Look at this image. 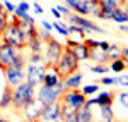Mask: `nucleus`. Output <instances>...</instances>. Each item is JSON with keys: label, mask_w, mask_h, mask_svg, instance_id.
Here are the masks:
<instances>
[{"label": "nucleus", "mask_w": 128, "mask_h": 122, "mask_svg": "<svg viewBox=\"0 0 128 122\" xmlns=\"http://www.w3.org/2000/svg\"><path fill=\"white\" fill-rule=\"evenodd\" d=\"M87 96L79 90H70L65 91L60 98V107H62V120L67 119L74 113H79V110L86 105Z\"/></svg>", "instance_id": "obj_1"}, {"label": "nucleus", "mask_w": 128, "mask_h": 122, "mask_svg": "<svg viewBox=\"0 0 128 122\" xmlns=\"http://www.w3.org/2000/svg\"><path fill=\"white\" fill-rule=\"evenodd\" d=\"M34 98H36V86L28 81L12 88V107L17 110H24V107Z\"/></svg>", "instance_id": "obj_2"}, {"label": "nucleus", "mask_w": 128, "mask_h": 122, "mask_svg": "<svg viewBox=\"0 0 128 122\" xmlns=\"http://www.w3.org/2000/svg\"><path fill=\"white\" fill-rule=\"evenodd\" d=\"M56 71L58 74L62 76V79H65V77H68L72 74H75V72H79V60L74 57V53L68 50V48H65L63 53L60 55L58 62H56Z\"/></svg>", "instance_id": "obj_3"}, {"label": "nucleus", "mask_w": 128, "mask_h": 122, "mask_svg": "<svg viewBox=\"0 0 128 122\" xmlns=\"http://www.w3.org/2000/svg\"><path fill=\"white\" fill-rule=\"evenodd\" d=\"M63 93H65V84H63V81L60 83V84H56L55 88L41 84L40 90H38L36 98H38V100L46 107V105H51V103L60 102V98H62V95H63Z\"/></svg>", "instance_id": "obj_4"}, {"label": "nucleus", "mask_w": 128, "mask_h": 122, "mask_svg": "<svg viewBox=\"0 0 128 122\" xmlns=\"http://www.w3.org/2000/svg\"><path fill=\"white\" fill-rule=\"evenodd\" d=\"M2 38H4V43L14 47L16 50H22L24 47H28V38L20 33V29L16 24H9L2 33Z\"/></svg>", "instance_id": "obj_5"}, {"label": "nucleus", "mask_w": 128, "mask_h": 122, "mask_svg": "<svg viewBox=\"0 0 128 122\" xmlns=\"http://www.w3.org/2000/svg\"><path fill=\"white\" fill-rule=\"evenodd\" d=\"M62 53H63V47L55 38L50 40L46 43V50H44V64H46V67H55Z\"/></svg>", "instance_id": "obj_6"}, {"label": "nucleus", "mask_w": 128, "mask_h": 122, "mask_svg": "<svg viewBox=\"0 0 128 122\" xmlns=\"http://www.w3.org/2000/svg\"><path fill=\"white\" fill-rule=\"evenodd\" d=\"M44 72H46L44 64H28V67H26V81L34 84V86L43 84Z\"/></svg>", "instance_id": "obj_7"}, {"label": "nucleus", "mask_w": 128, "mask_h": 122, "mask_svg": "<svg viewBox=\"0 0 128 122\" xmlns=\"http://www.w3.org/2000/svg\"><path fill=\"white\" fill-rule=\"evenodd\" d=\"M17 55H19V50H16L14 47H10L7 43H2L0 45V67H2V71L10 67L14 60L17 59Z\"/></svg>", "instance_id": "obj_8"}, {"label": "nucleus", "mask_w": 128, "mask_h": 122, "mask_svg": "<svg viewBox=\"0 0 128 122\" xmlns=\"http://www.w3.org/2000/svg\"><path fill=\"white\" fill-rule=\"evenodd\" d=\"M60 120H62V107H60V102L43 107L40 122H60Z\"/></svg>", "instance_id": "obj_9"}, {"label": "nucleus", "mask_w": 128, "mask_h": 122, "mask_svg": "<svg viewBox=\"0 0 128 122\" xmlns=\"http://www.w3.org/2000/svg\"><path fill=\"white\" fill-rule=\"evenodd\" d=\"M43 107H44V105H43L38 98H34L32 102H29L24 107V117H26V120L28 122H38L41 119Z\"/></svg>", "instance_id": "obj_10"}, {"label": "nucleus", "mask_w": 128, "mask_h": 122, "mask_svg": "<svg viewBox=\"0 0 128 122\" xmlns=\"http://www.w3.org/2000/svg\"><path fill=\"white\" fill-rule=\"evenodd\" d=\"M5 77H7V86L16 88L26 81V71L24 69H16V67H7L5 69Z\"/></svg>", "instance_id": "obj_11"}, {"label": "nucleus", "mask_w": 128, "mask_h": 122, "mask_svg": "<svg viewBox=\"0 0 128 122\" xmlns=\"http://www.w3.org/2000/svg\"><path fill=\"white\" fill-rule=\"evenodd\" d=\"M68 22L70 24H75V26H79L82 28L84 31H96V33H104L102 28H99L98 24H94L92 21L86 19V17H82V16H77V14H70L68 16Z\"/></svg>", "instance_id": "obj_12"}, {"label": "nucleus", "mask_w": 128, "mask_h": 122, "mask_svg": "<svg viewBox=\"0 0 128 122\" xmlns=\"http://www.w3.org/2000/svg\"><path fill=\"white\" fill-rule=\"evenodd\" d=\"M65 48H68V50L74 53V57H75L79 62L89 60V52H90V48H89L86 43H75V41L68 40V41H67V47H65Z\"/></svg>", "instance_id": "obj_13"}, {"label": "nucleus", "mask_w": 128, "mask_h": 122, "mask_svg": "<svg viewBox=\"0 0 128 122\" xmlns=\"http://www.w3.org/2000/svg\"><path fill=\"white\" fill-rule=\"evenodd\" d=\"M62 81H63V79H62V76L58 74L56 67H46L44 79H43V84H44V86H51V88H55V86L60 84Z\"/></svg>", "instance_id": "obj_14"}, {"label": "nucleus", "mask_w": 128, "mask_h": 122, "mask_svg": "<svg viewBox=\"0 0 128 122\" xmlns=\"http://www.w3.org/2000/svg\"><path fill=\"white\" fill-rule=\"evenodd\" d=\"M99 10V4H96V2H92V0H82V4L79 5V9L75 10V14L77 16H82V17H86V16H89V14H96Z\"/></svg>", "instance_id": "obj_15"}, {"label": "nucleus", "mask_w": 128, "mask_h": 122, "mask_svg": "<svg viewBox=\"0 0 128 122\" xmlns=\"http://www.w3.org/2000/svg\"><path fill=\"white\" fill-rule=\"evenodd\" d=\"M89 60L96 62V65H106L109 62L108 59V53L106 52H102L101 48H90V52H89Z\"/></svg>", "instance_id": "obj_16"}, {"label": "nucleus", "mask_w": 128, "mask_h": 122, "mask_svg": "<svg viewBox=\"0 0 128 122\" xmlns=\"http://www.w3.org/2000/svg\"><path fill=\"white\" fill-rule=\"evenodd\" d=\"M80 83H82V74L80 72H75L68 77L63 79V84H65V91H70V90H79Z\"/></svg>", "instance_id": "obj_17"}, {"label": "nucleus", "mask_w": 128, "mask_h": 122, "mask_svg": "<svg viewBox=\"0 0 128 122\" xmlns=\"http://www.w3.org/2000/svg\"><path fill=\"white\" fill-rule=\"evenodd\" d=\"M99 107H113V102H114V95L109 91H102L96 96Z\"/></svg>", "instance_id": "obj_18"}, {"label": "nucleus", "mask_w": 128, "mask_h": 122, "mask_svg": "<svg viewBox=\"0 0 128 122\" xmlns=\"http://www.w3.org/2000/svg\"><path fill=\"white\" fill-rule=\"evenodd\" d=\"M90 107H92V105H89V103L86 102V105L79 110V120L80 122H90V120H94V115H92V108H90Z\"/></svg>", "instance_id": "obj_19"}, {"label": "nucleus", "mask_w": 128, "mask_h": 122, "mask_svg": "<svg viewBox=\"0 0 128 122\" xmlns=\"http://www.w3.org/2000/svg\"><path fill=\"white\" fill-rule=\"evenodd\" d=\"M10 105H12V88L5 86L4 95H2V100H0V108H7Z\"/></svg>", "instance_id": "obj_20"}, {"label": "nucleus", "mask_w": 128, "mask_h": 122, "mask_svg": "<svg viewBox=\"0 0 128 122\" xmlns=\"http://www.w3.org/2000/svg\"><path fill=\"white\" fill-rule=\"evenodd\" d=\"M121 52H123V48L120 47V45H109V48H108V59L109 62H113V60H118V59H121Z\"/></svg>", "instance_id": "obj_21"}, {"label": "nucleus", "mask_w": 128, "mask_h": 122, "mask_svg": "<svg viewBox=\"0 0 128 122\" xmlns=\"http://www.w3.org/2000/svg\"><path fill=\"white\" fill-rule=\"evenodd\" d=\"M101 122H114L113 107H101Z\"/></svg>", "instance_id": "obj_22"}, {"label": "nucleus", "mask_w": 128, "mask_h": 122, "mask_svg": "<svg viewBox=\"0 0 128 122\" xmlns=\"http://www.w3.org/2000/svg\"><path fill=\"white\" fill-rule=\"evenodd\" d=\"M99 5H101V7H108V9L116 10V9H121V7L125 5V2H123V0H101Z\"/></svg>", "instance_id": "obj_23"}, {"label": "nucleus", "mask_w": 128, "mask_h": 122, "mask_svg": "<svg viewBox=\"0 0 128 122\" xmlns=\"http://www.w3.org/2000/svg\"><path fill=\"white\" fill-rule=\"evenodd\" d=\"M114 22H118V24H125V22H128V16L123 12V9H116L113 10V19Z\"/></svg>", "instance_id": "obj_24"}, {"label": "nucleus", "mask_w": 128, "mask_h": 122, "mask_svg": "<svg viewBox=\"0 0 128 122\" xmlns=\"http://www.w3.org/2000/svg\"><path fill=\"white\" fill-rule=\"evenodd\" d=\"M113 72H116V74H120L121 71H125L126 69V62L123 60V59H118V60H113L111 62V67H109Z\"/></svg>", "instance_id": "obj_25"}, {"label": "nucleus", "mask_w": 128, "mask_h": 122, "mask_svg": "<svg viewBox=\"0 0 128 122\" xmlns=\"http://www.w3.org/2000/svg\"><path fill=\"white\" fill-rule=\"evenodd\" d=\"M7 26H9V12H2L0 14V34L5 31Z\"/></svg>", "instance_id": "obj_26"}, {"label": "nucleus", "mask_w": 128, "mask_h": 122, "mask_svg": "<svg viewBox=\"0 0 128 122\" xmlns=\"http://www.w3.org/2000/svg\"><path fill=\"white\" fill-rule=\"evenodd\" d=\"M24 65H26V57H24L22 53H19V55H17V59L14 60V64H12L10 67H16V69H24Z\"/></svg>", "instance_id": "obj_27"}, {"label": "nucleus", "mask_w": 128, "mask_h": 122, "mask_svg": "<svg viewBox=\"0 0 128 122\" xmlns=\"http://www.w3.org/2000/svg\"><path fill=\"white\" fill-rule=\"evenodd\" d=\"M51 24H53V29H56L62 36H67V38H68V28H67V26H63V24H60V22H51Z\"/></svg>", "instance_id": "obj_28"}, {"label": "nucleus", "mask_w": 128, "mask_h": 122, "mask_svg": "<svg viewBox=\"0 0 128 122\" xmlns=\"http://www.w3.org/2000/svg\"><path fill=\"white\" fill-rule=\"evenodd\" d=\"M29 64H44V55H41V53H32L29 59ZM46 65V64H44Z\"/></svg>", "instance_id": "obj_29"}, {"label": "nucleus", "mask_w": 128, "mask_h": 122, "mask_svg": "<svg viewBox=\"0 0 128 122\" xmlns=\"http://www.w3.org/2000/svg\"><path fill=\"white\" fill-rule=\"evenodd\" d=\"M63 2H65V5H67L70 10H74V12L79 9V5L82 4V0H63Z\"/></svg>", "instance_id": "obj_30"}, {"label": "nucleus", "mask_w": 128, "mask_h": 122, "mask_svg": "<svg viewBox=\"0 0 128 122\" xmlns=\"http://www.w3.org/2000/svg\"><path fill=\"white\" fill-rule=\"evenodd\" d=\"M109 67H106V65H94V67H90V72H94V74H108Z\"/></svg>", "instance_id": "obj_31"}, {"label": "nucleus", "mask_w": 128, "mask_h": 122, "mask_svg": "<svg viewBox=\"0 0 128 122\" xmlns=\"http://www.w3.org/2000/svg\"><path fill=\"white\" fill-rule=\"evenodd\" d=\"M98 90H99L98 84H89V86H86V88L82 90V93L87 96V95H92V93H98Z\"/></svg>", "instance_id": "obj_32"}, {"label": "nucleus", "mask_w": 128, "mask_h": 122, "mask_svg": "<svg viewBox=\"0 0 128 122\" xmlns=\"http://www.w3.org/2000/svg\"><path fill=\"white\" fill-rule=\"evenodd\" d=\"M118 102H120V105H123V107L128 110V93L126 91H125V93H120V95H118Z\"/></svg>", "instance_id": "obj_33"}, {"label": "nucleus", "mask_w": 128, "mask_h": 122, "mask_svg": "<svg viewBox=\"0 0 128 122\" xmlns=\"http://www.w3.org/2000/svg\"><path fill=\"white\" fill-rule=\"evenodd\" d=\"M56 9H58V10H60V14H62V16H65V17H68L70 12H72V10H70L67 5H56Z\"/></svg>", "instance_id": "obj_34"}, {"label": "nucleus", "mask_w": 128, "mask_h": 122, "mask_svg": "<svg viewBox=\"0 0 128 122\" xmlns=\"http://www.w3.org/2000/svg\"><path fill=\"white\" fill-rule=\"evenodd\" d=\"M101 84H104V86H111V84H116V79H113V77H108V76H104V77L101 79Z\"/></svg>", "instance_id": "obj_35"}, {"label": "nucleus", "mask_w": 128, "mask_h": 122, "mask_svg": "<svg viewBox=\"0 0 128 122\" xmlns=\"http://www.w3.org/2000/svg\"><path fill=\"white\" fill-rule=\"evenodd\" d=\"M116 84H120V86H128V76H120L118 79H116Z\"/></svg>", "instance_id": "obj_36"}, {"label": "nucleus", "mask_w": 128, "mask_h": 122, "mask_svg": "<svg viewBox=\"0 0 128 122\" xmlns=\"http://www.w3.org/2000/svg\"><path fill=\"white\" fill-rule=\"evenodd\" d=\"M4 7L9 10V14H14V12H16V9H17L16 5H12V4H10V2H7V0L4 2Z\"/></svg>", "instance_id": "obj_37"}, {"label": "nucleus", "mask_w": 128, "mask_h": 122, "mask_svg": "<svg viewBox=\"0 0 128 122\" xmlns=\"http://www.w3.org/2000/svg\"><path fill=\"white\" fill-rule=\"evenodd\" d=\"M63 122H80L79 120V113H74V115H70L67 119H63Z\"/></svg>", "instance_id": "obj_38"}, {"label": "nucleus", "mask_w": 128, "mask_h": 122, "mask_svg": "<svg viewBox=\"0 0 128 122\" xmlns=\"http://www.w3.org/2000/svg\"><path fill=\"white\" fill-rule=\"evenodd\" d=\"M41 26H43V29L50 31V33H51V29H53V24H51V22H48V21H43V22H41Z\"/></svg>", "instance_id": "obj_39"}, {"label": "nucleus", "mask_w": 128, "mask_h": 122, "mask_svg": "<svg viewBox=\"0 0 128 122\" xmlns=\"http://www.w3.org/2000/svg\"><path fill=\"white\" fill-rule=\"evenodd\" d=\"M99 48L102 52H108V48H109V43L108 41H99Z\"/></svg>", "instance_id": "obj_40"}, {"label": "nucleus", "mask_w": 128, "mask_h": 122, "mask_svg": "<svg viewBox=\"0 0 128 122\" xmlns=\"http://www.w3.org/2000/svg\"><path fill=\"white\" fill-rule=\"evenodd\" d=\"M17 9L24 10V12H28V10H29V4H26V2H20L19 5H17Z\"/></svg>", "instance_id": "obj_41"}, {"label": "nucleus", "mask_w": 128, "mask_h": 122, "mask_svg": "<svg viewBox=\"0 0 128 122\" xmlns=\"http://www.w3.org/2000/svg\"><path fill=\"white\" fill-rule=\"evenodd\" d=\"M121 59H123L125 62H128V47L123 48V52H121Z\"/></svg>", "instance_id": "obj_42"}, {"label": "nucleus", "mask_w": 128, "mask_h": 122, "mask_svg": "<svg viewBox=\"0 0 128 122\" xmlns=\"http://www.w3.org/2000/svg\"><path fill=\"white\" fill-rule=\"evenodd\" d=\"M51 14H53L56 19H60V17H62V14H60V10L56 9V7H53V9H51Z\"/></svg>", "instance_id": "obj_43"}, {"label": "nucleus", "mask_w": 128, "mask_h": 122, "mask_svg": "<svg viewBox=\"0 0 128 122\" xmlns=\"http://www.w3.org/2000/svg\"><path fill=\"white\" fill-rule=\"evenodd\" d=\"M32 7H34V10H36L38 14H43V7H41L40 4H32Z\"/></svg>", "instance_id": "obj_44"}, {"label": "nucleus", "mask_w": 128, "mask_h": 122, "mask_svg": "<svg viewBox=\"0 0 128 122\" xmlns=\"http://www.w3.org/2000/svg\"><path fill=\"white\" fill-rule=\"evenodd\" d=\"M121 9H123V12H125V14H126V16H128V4H125V5H123Z\"/></svg>", "instance_id": "obj_45"}, {"label": "nucleus", "mask_w": 128, "mask_h": 122, "mask_svg": "<svg viewBox=\"0 0 128 122\" xmlns=\"http://www.w3.org/2000/svg\"><path fill=\"white\" fill-rule=\"evenodd\" d=\"M120 31H125V33H128V26H120Z\"/></svg>", "instance_id": "obj_46"}, {"label": "nucleus", "mask_w": 128, "mask_h": 122, "mask_svg": "<svg viewBox=\"0 0 128 122\" xmlns=\"http://www.w3.org/2000/svg\"><path fill=\"white\" fill-rule=\"evenodd\" d=\"M0 122H9V120L7 119H0Z\"/></svg>", "instance_id": "obj_47"}, {"label": "nucleus", "mask_w": 128, "mask_h": 122, "mask_svg": "<svg viewBox=\"0 0 128 122\" xmlns=\"http://www.w3.org/2000/svg\"><path fill=\"white\" fill-rule=\"evenodd\" d=\"M92 2H96V4H99V2H101V0H92Z\"/></svg>", "instance_id": "obj_48"}, {"label": "nucleus", "mask_w": 128, "mask_h": 122, "mask_svg": "<svg viewBox=\"0 0 128 122\" xmlns=\"http://www.w3.org/2000/svg\"><path fill=\"white\" fill-rule=\"evenodd\" d=\"M123 2H125V4H128V0H123Z\"/></svg>", "instance_id": "obj_49"}, {"label": "nucleus", "mask_w": 128, "mask_h": 122, "mask_svg": "<svg viewBox=\"0 0 128 122\" xmlns=\"http://www.w3.org/2000/svg\"><path fill=\"white\" fill-rule=\"evenodd\" d=\"M19 122H28V120H19Z\"/></svg>", "instance_id": "obj_50"}, {"label": "nucleus", "mask_w": 128, "mask_h": 122, "mask_svg": "<svg viewBox=\"0 0 128 122\" xmlns=\"http://www.w3.org/2000/svg\"><path fill=\"white\" fill-rule=\"evenodd\" d=\"M90 122H96V120H90Z\"/></svg>", "instance_id": "obj_51"}, {"label": "nucleus", "mask_w": 128, "mask_h": 122, "mask_svg": "<svg viewBox=\"0 0 128 122\" xmlns=\"http://www.w3.org/2000/svg\"><path fill=\"white\" fill-rule=\"evenodd\" d=\"M0 36H2V34H0Z\"/></svg>", "instance_id": "obj_52"}, {"label": "nucleus", "mask_w": 128, "mask_h": 122, "mask_svg": "<svg viewBox=\"0 0 128 122\" xmlns=\"http://www.w3.org/2000/svg\"><path fill=\"white\" fill-rule=\"evenodd\" d=\"M38 122H40V120H38Z\"/></svg>", "instance_id": "obj_53"}]
</instances>
